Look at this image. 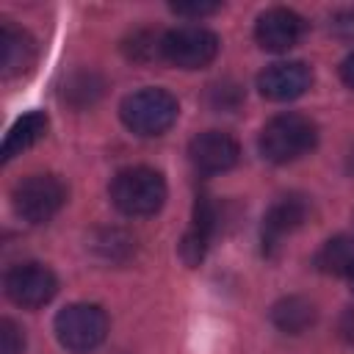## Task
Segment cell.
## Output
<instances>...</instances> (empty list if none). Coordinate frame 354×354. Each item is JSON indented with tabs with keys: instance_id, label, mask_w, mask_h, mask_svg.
<instances>
[{
	"instance_id": "obj_1",
	"label": "cell",
	"mask_w": 354,
	"mask_h": 354,
	"mask_svg": "<svg viewBox=\"0 0 354 354\" xmlns=\"http://www.w3.org/2000/svg\"><path fill=\"white\" fill-rule=\"evenodd\" d=\"M111 202L124 216H152L166 202V180L149 166L122 169L111 180Z\"/></svg>"
},
{
	"instance_id": "obj_2",
	"label": "cell",
	"mask_w": 354,
	"mask_h": 354,
	"mask_svg": "<svg viewBox=\"0 0 354 354\" xmlns=\"http://www.w3.org/2000/svg\"><path fill=\"white\" fill-rule=\"evenodd\" d=\"M177 113H180V105L174 94H169L166 88H155V86L127 94L119 105V116L124 127L144 138L166 133L177 122Z\"/></svg>"
},
{
	"instance_id": "obj_3",
	"label": "cell",
	"mask_w": 354,
	"mask_h": 354,
	"mask_svg": "<svg viewBox=\"0 0 354 354\" xmlns=\"http://www.w3.org/2000/svg\"><path fill=\"white\" fill-rule=\"evenodd\" d=\"M318 141V127L301 113H279L260 130V152L271 163H290L307 155Z\"/></svg>"
},
{
	"instance_id": "obj_4",
	"label": "cell",
	"mask_w": 354,
	"mask_h": 354,
	"mask_svg": "<svg viewBox=\"0 0 354 354\" xmlns=\"http://www.w3.org/2000/svg\"><path fill=\"white\" fill-rule=\"evenodd\" d=\"M53 329H55L58 343L66 351L88 354V351H94L105 340V335H108V315L97 304L77 301V304H66L64 310H58Z\"/></svg>"
},
{
	"instance_id": "obj_5",
	"label": "cell",
	"mask_w": 354,
	"mask_h": 354,
	"mask_svg": "<svg viewBox=\"0 0 354 354\" xmlns=\"http://www.w3.org/2000/svg\"><path fill=\"white\" fill-rule=\"evenodd\" d=\"M14 213L28 224L50 221L66 202V185L55 174H30L14 188Z\"/></svg>"
},
{
	"instance_id": "obj_6",
	"label": "cell",
	"mask_w": 354,
	"mask_h": 354,
	"mask_svg": "<svg viewBox=\"0 0 354 354\" xmlns=\"http://www.w3.org/2000/svg\"><path fill=\"white\" fill-rule=\"evenodd\" d=\"M218 36L202 25H183L163 33L160 58L180 69H202L218 55Z\"/></svg>"
},
{
	"instance_id": "obj_7",
	"label": "cell",
	"mask_w": 354,
	"mask_h": 354,
	"mask_svg": "<svg viewBox=\"0 0 354 354\" xmlns=\"http://www.w3.org/2000/svg\"><path fill=\"white\" fill-rule=\"evenodd\" d=\"M55 293L58 277L44 263H19L6 271V296L19 307H44Z\"/></svg>"
},
{
	"instance_id": "obj_8",
	"label": "cell",
	"mask_w": 354,
	"mask_h": 354,
	"mask_svg": "<svg viewBox=\"0 0 354 354\" xmlns=\"http://www.w3.org/2000/svg\"><path fill=\"white\" fill-rule=\"evenodd\" d=\"M307 30V22L293 8H268L254 22V39L268 53H288L293 50Z\"/></svg>"
},
{
	"instance_id": "obj_9",
	"label": "cell",
	"mask_w": 354,
	"mask_h": 354,
	"mask_svg": "<svg viewBox=\"0 0 354 354\" xmlns=\"http://www.w3.org/2000/svg\"><path fill=\"white\" fill-rule=\"evenodd\" d=\"M313 86V69L304 61H277L257 75V88L266 100L288 102Z\"/></svg>"
},
{
	"instance_id": "obj_10",
	"label": "cell",
	"mask_w": 354,
	"mask_h": 354,
	"mask_svg": "<svg viewBox=\"0 0 354 354\" xmlns=\"http://www.w3.org/2000/svg\"><path fill=\"white\" fill-rule=\"evenodd\" d=\"M238 141L221 130H205L191 138L188 144V160L202 174H218L238 163Z\"/></svg>"
},
{
	"instance_id": "obj_11",
	"label": "cell",
	"mask_w": 354,
	"mask_h": 354,
	"mask_svg": "<svg viewBox=\"0 0 354 354\" xmlns=\"http://www.w3.org/2000/svg\"><path fill=\"white\" fill-rule=\"evenodd\" d=\"M307 199L304 196H296V194H290V196H282V199H277L268 210H266V216H263V246L266 249H274V246H279V241L285 238V235H290V232H296L301 224H304V218H307Z\"/></svg>"
},
{
	"instance_id": "obj_12",
	"label": "cell",
	"mask_w": 354,
	"mask_h": 354,
	"mask_svg": "<svg viewBox=\"0 0 354 354\" xmlns=\"http://www.w3.org/2000/svg\"><path fill=\"white\" fill-rule=\"evenodd\" d=\"M216 202L207 196V194H199L196 202H194V218H191V230L183 235V243H180V254L188 266H196L207 246H210V238L216 232Z\"/></svg>"
},
{
	"instance_id": "obj_13",
	"label": "cell",
	"mask_w": 354,
	"mask_h": 354,
	"mask_svg": "<svg viewBox=\"0 0 354 354\" xmlns=\"http://www.w3.org/2000/svg\"><path fill=\"white\" fill-rule=\"evenodd\" d=\"M33 58H36V47L30 41V36L6 22L3 30H0V66H3V75L14 77V75L28 72Z\"/></svg>"
},
{
	"instance_id": "obj_14",
	"label": "cell",
	"mask_w": 354,
	"mask_h": 354,
	"mask_svg": "<svg viewBox=\"0 0 354 354\" xmlns=\"http://www.w3.org/2000/svg\"><path fill=\"white\" fill-rule=\"evenodd\" d=\"M47 133V116L41 111H30L25 116H19L11 130L6 133V141H3V160H11L17 155H22L25 149H30L36 141H41Z\"/></svg>"
},
{
	"instance_id": "obj_15",
	"label": "cell",
	"mask_w": 354,
	"mask_h": 354,
	"mask_svg": "<svg viewBox=\"0 0 354 354\" xmlns=\"http://www.w3.org/2000/svg\"><path fill=\"white\" fill-rule=\"evenodd\" d=\"M271 321H274L282 332L299 335V332H304L307 326H313V321H315V307H313V301H307V299H301V296H288V299H282V301L274 304Z\"/></svg>"
},
{
	"instance_id": "obj_16",
	"label": "cell",
	"mask_w": 354,
	"mask_h": 354,
	"mask_svg": "<svg viewBox=\"0 0 354 354\" xmlns=\"http://www.w3.org/2000/svg\"><path fill=\"white\" fill-rule=\"evenodd\" d=\"M351 263H354V238L348 235L329 238L315 254V266L324 274H346Z\"/></svg>"
},
{
	"instance_id": "obj_17",
	"label": "cell",
	"mask_w": 354,
	"mask_h": 354,
	"mask_svg": "<svg viewBox=\"0 0 354 354\" xmlns=\"http://www.w3.org/2000/svg\"><path fill=\"white\" fill-rule=\"evenodd\" d=\"M22 348H25V332L11 318H3L0 321V354H22Z\"/></svg>"
},
{
	"instance_id": "obj_18",
	"label": "cell",
	"mask_w": 354,
	"mask_h": 354,
	"mask_svg": "<svg viewBox=\"0 0 354 354\" xmlns=\"http://www.w3.org/2000/svg\"><path fill=\"white\" fill-rule=\"evenodd\" d=\"M218 8H221L218 3H202V0H199V3H196V0H194V3H171V11H174V14H180V17H196V19H199V17H210V14H216Z\"/></svg>"
},
{
	"instance_id": "obj_19",
	"label": "cell",
	"mask_w": 354,
	"mask_h": 354,
	"mask_svg": "<svg viewBox=\"0 0 354 354\" xmlns=\"http://www.w3.org/2000/svg\"><path fill=\"white\" fill-rule=\"evenodd\" d=\"M332 30L343 39H354V8L348 11H340L335 19H332Z\"/></svg>"
},
{
	"instance_id": "obj_20",
	"label": "cell",
	"mask_w": 354,
	"mask_h": 354,
	"mask_svg": "<svg viewBox=\"0 0 354 354\" xmlns=\"http://www.w3.org/2000/svg\"><path fill=\"white\" fill-rule=\"evenodd\" d=\"M340 332H343V337H346L348 343H354V307H348V310L343 313V318H340Z\"/></svg>"
},
{
	"instance_id": "obj_21",
	"label": "cell",
	"mask_w": 354,
	"mask_h": 354,
	"mask_svg": "<svg viewBox=\"0 0 354 354\" xmlns=\"http://www.w3.org/2000/svg\"><path fill=\"white\" fill-rule=\"evenodd\" d=\"M340 77H343V83H346L348 88H354V53L343 58V64H340Z\"/></svg>"
},
{
	"instance_id": "obj_22",
	"label": "cell",
	"mask_w": 354,
	"mask_h": 354,
	"mask_svg": "<svg viewBox=\"0 0 354 354\" xmlns=\"http://www.w3.org/2000/svg\"><path fill=\"white\" fill-rule=\"evenodd\" d=\"M346 277H348V285H351V290H354V263H351V268L346 271Z\"/></svg>"
},
{
	"instance_id": "obj_23",
	"label": "cell",
	"mask_w": 354,
	"mask_h": 354,
	"mask_svg": "<svg viewBox=\"0 0 354 354\" xmlns=\"http://www.w3.org/2000/svg\"><path fill=\"white\" fill-rule=\"evenodd\" d=\"M351 169H354V155H351Z\"/></svg>"
}]
</instances>
